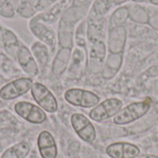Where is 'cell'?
Masks as SVG:
<instances>
[{"label":"cell","mask_w":158,"mask_h":158,"mask_svg":"<svg viewBox=\"0 0 158 158\" xmlns=\"http://www.w3.org/2000/svg\"><path fill=\"white\" fill-rule=\"evenodd\" d=\"M123 106V102L118 98H108L95 106L90 112L89 116L92 120L102 122L112 117H115Z\"/></svg>","instance_id":"cell-2"},{"label":"cell","mask_w":158,"mask_h":158,"mask_svg":"<svg viewBox=\"0 0 158 158\" xmlns=\"http://www.w3.org/2000/svg\"><path fill=\"white\" fill-rule=\"evenodd\" d=\"M0 31H1V26H0Z\"/></svg>","instance_id":"cell-32"},{"label":"cell","mask_w":158,"mask_h":158,"mask_svg":"<svg viewBox=\"0 0 158 158\" xmlns=\"http://www.w3.org/2000/svg\"><path fill=\"white\" fill-rule=\"evenodd\" d=\"M0 105H1V100H0Z\"/></svg>","instance_id":"cell-33"},{"label":"cell","mask_w":158,"mask_h":158,"mask_svg":"<svg viewBox=\"0 0 158 158\" xmlns=\"http://www.w3.org/2000/svg\"><path fill=\"white\" fill-rule=\"evenodd\" d=\"M150 107L151 101L149 99L131 103L121 109L114 117V123L117 125H126L132 123L135 120L143 118L149 111Z\"/></svg>","instance_id":"cell-1"},{"label":"cell","mask_w":158,"mask_h":158,"mask_svg":"<svg viewBox=\"0 0 158 158\" xmlns=\"http://www.w3.org/2000/svg\"><path fill=\"white\" fill-rule=\"evenodd\" d=\"M64 97L70 105L84 108L95 106L100 102V97L94 93L79 88H73L66 91Z\"/></svg>","instance_id":"cell-3"},{"label":"cell","mask_w":158,"mask_h":158,"mask_svg":"<svg viewBox=\"0 0 158 158\" xmlns=\"http://www.w3.org/2000/svg\"><path fill=\"white\" fill-rule=\"evenodd\" d=\"M31 31L34 33V35H36L40 40H42L43 42H44L45 44H47L48 45H50L52 47L55 46L56 36H55L54 31L51 29H49L45 25L38 22L36 19L31 20Z\"/></svg>","instance_id":"cell-11"},{"label":"cell","mask_w":158,"mask_h":158,"mask_svg":"<svg viewBox=\"0 0 158 158\" xmlns=\"http://www.w3.org/2000/svg\"><path fill=\"white\" fill-rule=\"evenodd\" d=\"M32 81L30 78H19L7 82L0 90V98L4 100H12L18 98L27 92H29L32 86Z\"/></svg>","instance_id":"cell-7"},{"label":"cell","mask_w":158,"mask_h":158,"mask_svg":"<svg viewBox=\"0 0 158 158\" xmlns=\"http://www.w3.org/2000/svg\"><path fill=\"white\" fill-rule=\"evenodd\" d=\"M106 153L111 158H136L140 156V148L130 143H114L108 145Z\"/></svg>","instance_id":"cell-8"},{"label":"cell","mask_w":158,"mask_h":158,"mask_svg":"<svg viewBox=\"0 0 158 158\" xmlns=\"http://www.w3.org/2000/svg\"><path fill=\"white\" fill-rule=\"evenodd\" d=\"M129 18V9L126 6L117 9L111 17V24L116 27H120Z\"/></svg>","instance_id":"cell-19"},{"label":"cell","mask_w":158,"mask_h":158,"mask_svg":"<svg viewBox=\"0 0 158 158\" xmlns=\"http://www.w3.org/2000/svg\"><path fill=\"white\" fill-rule=\"evenodd\" d=\"M18 11H19V15L24 17V18H30L35 12L32 6L29 2H27L26 0L19 3V5L18 6Z\"/></svg>","instance_id":"cell-21"},{"label":"cell","mask_w":158,"mask_h":158,"mask_svg":"<svg viewBox=\"0 0 158 158\" xmlns=\"http://www.w3.org/2000/svg\"><path fill=\"white\" fill-rule=\"evenodd\" d=\"M17 59L22 69L27 74L31 76H36L39 73L38 65L31 53L25 45L21 44L19 46L17 51Z\"/></svg>","instance_id":"cell-10"},{"label":"cell","mask_w":158,"mask_h":158,"mask_svg":"<svg viewBox=\"0 0 158 158\" xmlns=\"http://www.w3.org/2000/svg\"><path fill=\"white\" fill-rule=\"evenodd\" d=\"M29 153L30 145L27 143L22 142L6 150L1 158H25Z\"/></svg>","instance_id":"cell-14"},{"label":"cell","mask_w":158,"mask_h":158,"mask_svg":"<svg viewBox=\"0 0 158 158\" xmlns=\"http://www.w3.org/2000/svg\"><path fill=\"white\" fill-rule=\"evenodd\" d=\"M27 2H29L32 6H36V5L38 4V2H39V0H26Z\"/></svg>","instance_id":"cell-28"},{"label":"cell","mask_w":158,"mask_h":158,"mask_svg":"<svg viewBox=\"0 0 158 158\" xmlns=\"http://www.w3.org/2000/svg\"><path fill=\"white\" fill-rule=\"evenodd\" d=\"M86 2H87V0H74L73 5H74L75 6H78V7H79V6L84 5Z\"/></svg>","instance_id":"cell-25"},{"label":"cell","mask_w":158,"mask_h":158,"mask_svg":"<svg viewBox=\"0 0 158 158\" xmlns=\"http://www.w3.org/2000/svg\"><path fill=\"white\" fill-rule=\"evenodd\" d=\"M31 95L38 106L44 111L55 113L57 111L58 105L54 94L44 84L35 82L31 88Z\"/></svg>","instance_id":"cell-4"},{"label":"cell","mask_w":158,"mask_h":158,"mask_svg":"<svg viewBox=\"0 0 158 158\" xmlns=\"http://www.w3.org/2000/svg\"><path fill=\"white\" fill-rule=\"evenodd\" d=\"M134 2H143V1H145V0H132Z\"/></svg>","instance_id":"cell-31"},{"label":"cell","mask_w":158,"mask_h":158,"mask_svg":"<svg viewBox=\"0 0 158 158\" xmlns=\"http://www.w3.org/2000/svg\"><path fill=\"white\" fill-rule=\"evenodd\" d=\"M2 42L5 45L6 52L11 56H17V51L19 49V42L16 35L9 30L4 29L2 33Z\"/></svg>","instance_id":"cell-13"},{"label":"cell","mask_w":158,"mask_h":158,"mask_svg":"<svg viewBox=\"0 0 158 158\" xmlns=\"http://www.w3.org/2000/svg\"><path fill=\"white\" fill-rule=\"evenodd\" d=\"M150 2L153 3V4H155V5H156V6H158V0H150Z\"/></svg>","instance_id":"cell-30"},{"label":"cell","mask_w":158,"mask_h":158,"mask_svg":"<svg viewBox=\"0 0 158 158\" xmlns=\"http://www.w3.org/2000/svg\"><path fill=\"white\" fill-rule=\"evenodd\" d=\"M31 50H32L33 56L36 58L37 62L39 63V65L41 67H44L47 64L48 58H49L47 47L41 43H35V44H33Z\"/></svg>","instance_id":"cell-16"},{"label":"cell","mask_w":158,"mask_h":158,"mask_svg":"<svg viewBox=\"0 0 158 158\" xmlns=\"http://www.w3.org/2000/svg\"><path fill=\"white\" fill-rule=\"evenodd\" d=\"M37 146L42 158H56V143L49 131H44L39 134L37 139Z\"/></svg>","instance_id":"cell-9"},{"label":"cell","mask_w":158,"mask_h":158,"mask_svg":"<svg viewBox=\"0 0 158 158\" xmlns=\"http://www.w3.org/2000/svg\"><path fill=\"white\" fill-rule=\"evenodd\" d=\"M69 58V48L61 49L55 59L53 65V71L56 74H60L67 67Z\"/></svg>","instance_id":"cell-17"},{"label":"cell","mask_w":158,"mask_h":158,"mask_svg":"<svg viewBox=\"0 0 158 158\" xmlns=\"http://www.w3.org/2000/svg\"><path fill=\"white\" fill-rule=\"evenodd\" d=\"M71 125L78 136L86 143H93L96 138L94 126L90 119L82 114H73L70 118Z\"/></svg>","instance_id":"cell-6"},{"label":"cell","mask_w":158,"mask_h":158,"mask_svg":"<svg viewBox=\"0 0 158 158\" xmlns=\"http://www.w3.org/2000/svg\"><path fill=\"white\" fill-rule=\"evenodd\" d=\"M126 1H128V0H113V3H115L116 5H119V4H122Z\"/></svg>","instance_id":"cell-29"},{"label":"cell","mask_w":158,"mask_h":158,"mask_svg":"<svg viewBox=\"0 0 158 158\" xmlns=\"http://www.w3.org/2000/svg\"><path fill=\"white\" fill-rule=\"evenodd\" d=\"M138 158H158V156H155V155H143L141 156Z\"/></svg>","instance_id":"cell-27"},{"label":"cell","mask_w":158,"mask_h":158,"mask_svg":"<svg viewBox=\"0 0 158 158\" xmlns=\"http://www.w3.org/2000/svg\"><path fill=\"white\" fill-rule=\"evenodd\" d=\"M51 5V1L50 0H39L38 4L36 5L35 8L38 10H43L46 7H48Z\"/></svg>","instance_id":"cell-24"},{"label":"cell","mask_w":158,"mask_h":158,"mask_svg":"<svg viewBox=\"0 0 158 158\" xmlns=\"http://www.w3.org/2000/svg\"><path fill=\"white\" fill-rule=\"evenodd\" d=\"M6 83H7V82H6V80L3 76L0 75V90H1Z\"/></svg>","instance_id":"cell-26"},{"label":"cell","mask_w":158,"mask_h":158,"mask_svg":"<svg viewBox=\"0 0 158 158\" xmlns=\"http://www.w3.org/2000/svg\"><path fill=\"white\" fill-rule=\"evenodd\" d=\"M113 0H96L94 5V12L99 16L106 14L110 8Z\"/></svg>","instance_id":"cell-20"},{"label":"cell","mask_w":158,"mask_h":158,"mask_svg":"<svg viewBox=\"0 0 158 158\" xmlns=\"http://www.w3.org/2000/svg\"><path fill=\"white\" fill-rule=\"evenodd\" d=\"M14 110L20 118L30 123L41 124L46 119V115L44 110L40 106L30 102L21 101L16 103Z\"/></svg>","instance_id":"cell-5"},{"label":"cell","mask_w":158,"mask_h":158,"mask_svg":"<svg viewBox=\"0 0 158 158\" xmlns=\"http://www.w3.org/2000/svg\"><path fill=\"white\" fill-rule=\"evenodd\" d=\"M50 1H54V0H50Z\"/></svg>","instance_id":"cell-34"},{"label":"cell","mask_w":158,"mask_h":158,"mask_svg":"<svg viewBox=\"0 0 158 158\" xmlns=\"http://www.w3.org/2000/svg\"><path fill=\"white\" fill-rule=\"evenodd\" d=\"M148 14V23L156 30H158V9L155 7H150L147 10Z\"/></svg>","instance_id":"cell-23"},{"label":"cell","mask_w":158,"mask_h":158,"mask_svg":"<svg viewBox=\"0 0 158 158\" xmlns=\"http://www.w3.org/2000/svg\"><path fill=\"white\" fill-rule=\"evenodd\" d=\"M126 41V31L124 27L114 28L109 34V49L111 52L118 53L123 49Z\"/></svg>","instance_id":"cell-12"},{"label":"cell","mask_w":158,"mask_h":158,"mask_svg":"<svg viewBox=\"0 0 158 158\" xmlns=\"http://www.w3.org/2000/svg\"><path fill=\"white\" fill-rule=\"evenodd\" d=\"M15 14L14 6L9 1H4L0 4V15L6 18H11Z\"/></svg>","instance_id":"cell-22"},{"label":"cell","mask_w":158,"mask_h":158,"mask_svg":"<svg viewBox=\"0 0 158 158\" xmlns=\"http://www.w3.org/2000/svg\"><path fill=\"white\" fill-rule=\"evenodd\" d=\"M72 31L73 28L70 23L64 20L60 22L59 26V43L64 48H69L72 44Z\"/></svg>","instance_id":"cell-15"},{"label":"cell","mask_w":158,"mask_h":158,"mask_svg":"<svg viewBox=\"0 0 158 158\" xmlns=\"http://www.w3.org/2000/svg\"><path fill=\"white\" fill-rule=\"evenodd\" d=\"M129 17L136 22L139 23H147L148 22V14L147 11L140 6H130Z\"/></svg>","instance_id":"cell-18"}]
</instances>
